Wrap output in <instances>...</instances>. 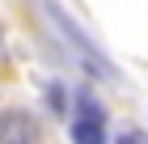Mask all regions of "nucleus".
I'll return each instance as SVG.
<instances>
[{
  "label": "nucleus",
  "mask_w": 148,
  "mask_h": 144,
  "mask_svg": "<svg viewBox=\"0 0 148 144\" xmlns=\"http://www.w3.org/2000/svg\"><path fill=\"white\" fill-rule=\"evenodd\" d=\"M123 144H148V132H131V136H123Z\"/></svg>",
  "instance_id": "20e7f679"
},
{
  "label": "nucleus",
  "mask_w": 148,
  "mask_h": 144,
  "mask_svg": "<svg viewBox=\"0 0 148 144\" xmlns=\"http://www.w3.org/2000/svg\"><path fill=\"white\" fill-rule=\"evenodd\" d=\"M72 144H106V110L97 106L93 93H76V110H72Z\"/></svg>",
  "instance_id": "f03ea898"
},
{
  "label": "nucleus",
  "mask_w": 148,
  "mask_h": 144,
  "mask_svg": "<svg viewBox=\"0 0 148 144\" xmlns=\"http://www.w3.org/2000/svg\"><path fill=\"white\" fill-rule=\"evenodd\" d=\"M42 140V123L30 110H4L0 114V144H38Z\"/></svg>",
  "instance_id": "7ed1b4c3"
},
{
  "label": "nucleus",
  "mask_w": 148,
  "mask_h": 144,
  "mask_svg": "<svg viewBox=\"0 0 148 144\" xmlns=\"http://www.w3.org/2000/svg\"><path fill=\"white\" fill-rule=\"evenodd\" d=\"M38 4V13L47 17V25H51V34H55L59 43H64V51H68L72 59H76L89 76H97V81H119V68L110 64V55H106L102 47L93 43L89 34H85V25L72 17L59 0H34Z\"/></svg>",
  "instance_id": "f257e3e1"
}]
</instances>
